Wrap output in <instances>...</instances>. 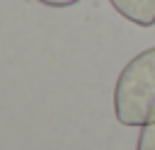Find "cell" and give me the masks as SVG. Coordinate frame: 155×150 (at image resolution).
<instances>
[{"mask_svg": "<svg viewBox=\"0 0 155 150\" xmlns=\"http://www.w3.org/2000/svg\"><path fill=\"white\" fill-rule=\"evenodd\" d=\"M114 116L124 126L155 123V46L124 65L114 85Z\"/></svg>", "mask_w": 155, "mask_h": 150, "instance_id": "cell-1", "label": "cell"}, {"mask_svg": "<svg viewBox=\"0 0 155 150\" xmlns=\"http://www.w3.org/2000/svg\"><path fill=\"white\" fill-rule=\"evenodd\" d=\"M109 2L124 19L138 27L155 24V0H109Z\"/></svg>", "mask_w": 155, "mask_h": 150, "instance_id": "cell-2", "label": "cell"}, {"mask_svg": "<svg viewBox=\"0 0 155 150\" xmlns=\"http://www.w3.org/2000/svg\"><path fill=\"white\" fill-rule=\"evenodd\" d=\"M136 150H155V123L143 126V131H140V135H138Z\"/></svg>", "mask_w": 155, "mask_h": 150, "instance_id": "cell-3", "label": "cell"}, {"mask_svg": "<svg viewBox=\"0 0 155 150\" xmlns=\"http://www.w3.org/2000/svg\"><path fill=\"white\" fill-rule=\"evenodd\" d=\"M46 7H70V5H78L80 0H36Z\"/></svg>", "mask_w": 155, "mask_h": 150, "instance_id": "cell-4", "label": "cell"}]
</instances>
